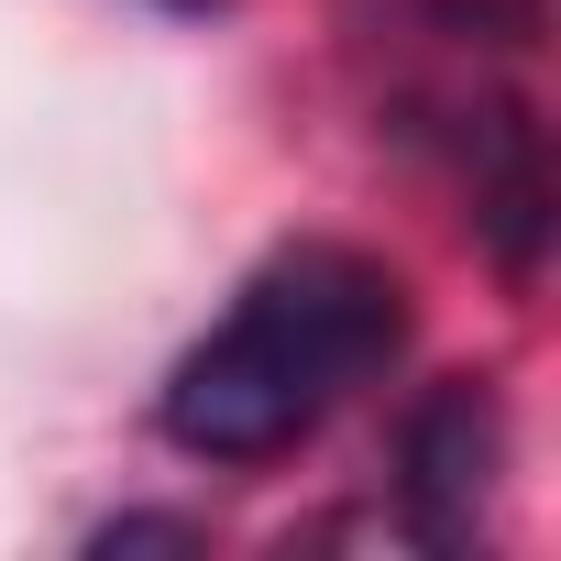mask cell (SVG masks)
<instances>
[{
    "label": "cell",
    "instance_id": "7a4b0ae2",
    "mask_svg": "<svg viewBox=\"0 0 561 561\" xmlns=\"http://www.w3.org/2000/svg\"><path fill=\"white\" fill-rule=\"evenodd\" d=\"M506 473V408H495V375H440L408 419H397V506H408V539L419 550H462L484 495Z\"/></svg>",
    "mask_w": 561,
    "mask_h": 561
},
{
    "label": "cell",
    "instance_id": "3957f363",
    "mask_svg": "<svg viewBox=\"0 0 561 561\" xmlns=\"http://www.w3.org/2000/svg\"><path fill=\"white\" fill-rule=\"evenodd\" d=\"M100 550H198V517H111Z\"/></svg>",
    "mask_w": 561,
    "mask_h": 561
},
{
    "label": "cell",
    "instance_id": "6da1fadb",
    "mask_svg": "<svg viewBox=\"0 0 561 561\" xmlns=\"http://www.w3.org/2000/svg\"><path fill=\"white\" fill-rule=\"evenodd\" d=\"M408 275L364 242H275L231 309L165 364L154 386V430L187 451V462H220V473H264L309 451L364 386L397 375L408 353Z\"/></svg>",
    "mask_w": 561,
    "mask_h": 561
},
{
    "label": "cell",
    "instance_id": "277c9868",
    "mask_svg": "<svg viewBox=\"0 0 561 561\" xmlns=\"http://www.w3.org/2000/svg\"><path fill=\"white\" fill-rule=\"evenodd\" d=\"M154 12H220V0H154Z\"/></svg>",
    "mask_w": 561,
    "mask_h": 561
}]
</instances>
